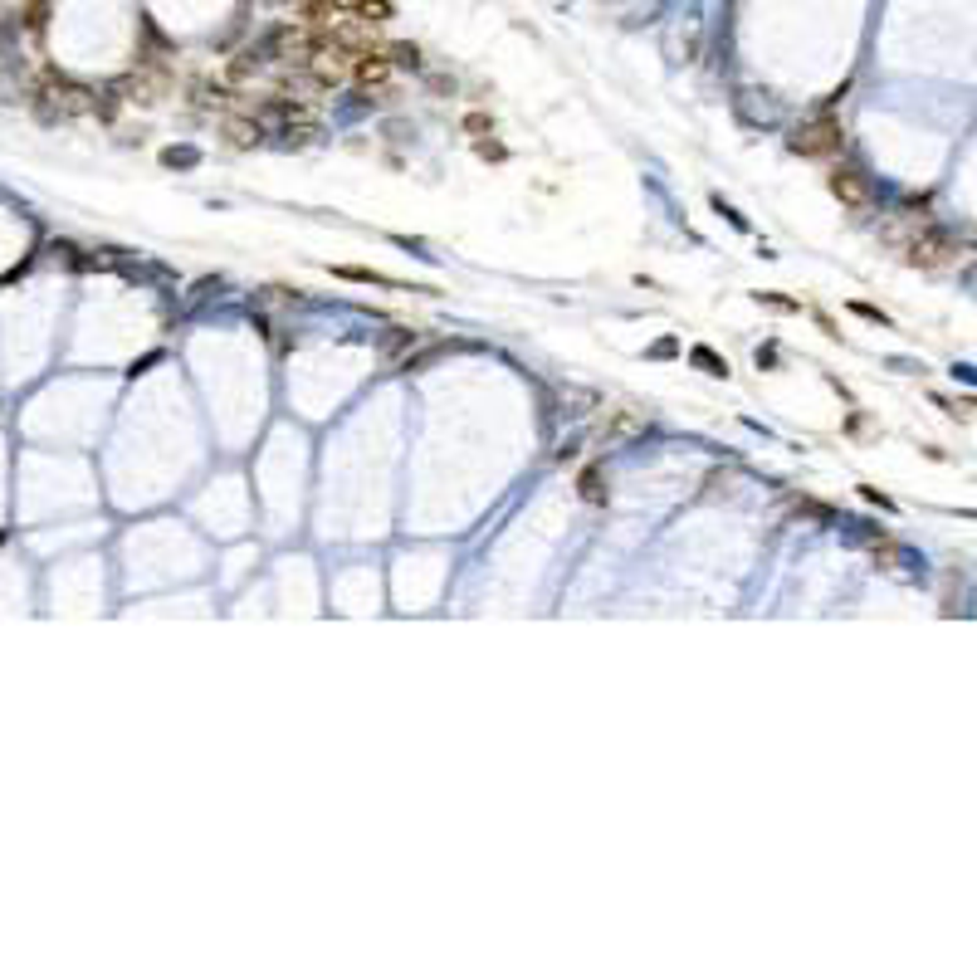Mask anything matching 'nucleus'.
Returning a JSON list of instances; mask_svg holds the SVG:
<instances>
[{
    "instance_id": "10",
    "label": "nucleus",
    "mask_w": 977,
    "mask_h": 977,
    "mask_svg": "<svg viewBox=\"0 0 977 977\" xmlns=\"http://www.w3.org/2000/svg\"><path fill=\"white\" fill-rule=\"evenodd\" d=\"M582 494L592 499V504H602V499H606V489H602V479H596V474H587V479H582Z\"/></svg>"
},
{
    "instance_id": "4",
    "label": "nucleus",
    "mask_w": 977,
    "mask_h": 977,
    "mask_svg": "<svg viewBox=\"0 0 977 977\" xmlns=\"http://www.w3.org/2000/svg\"><path fill=\"white\" fill-rule=\"evenodd\" d=\"M386 74H391V59H386L382 50H357L352 79L362 83V89H376V83H386Z\"/></svg>"
},
{
    "instance_id": "1",
    "label": "nucleus",
    "mask_w": 977,
    "mask_h": 977,
    "mask_svg": "<svg viewBox=\"0 0 977 977\" xmlns=\"http://www.w3.org/2000/svg\"><path fill=\"white\" fill-rule=\"evenodd\" d=\"M352 64H357V50L352 44H343V40H318L313 44V54L303 59V69L313 74V83L318 89H337V83H347L352 79Z\"/></svg>"
},
{
    "instance_id": "11",
    "label": "nucleus",
    "mask_w": 977,
    "mask_h": 977,
    "mask_svg": "<svg viewBox=\"0 0 977 977\" xmlns=\"http://www.w3.org/2000/svg\"><path fill=\"white\" fill-rule=\"evenodd\" d=\"M357 5L362 0H333V11H343V15H357Z\"/></svg>"
},
{
    "instance_id": "7",
    "label": "nucleus",
    "mask_w": 977,
    "mask_h": 977,
    "mask_svg": "<svg viewBox=\"0 0 977 977\" xmlns=\"http://www.w3.org/2000/svg\"><path fill=\"white\" fill-rule=\"evenodd\" d=\"M225 132H230L235 147H255L259 142V122H225Z\"/></svg>"
},
{
    "instance_id": "8",
    "label": "nucleus",
    "mask_w": 977,
    "mask_h": 977,
    "mask_svg": "<svg viewBox=\"0 0 977 977\" xmlns=\"http://www.w3.org/2000/svg\"><path fill=\"white\" fill-rule=\"evenodd\" d=\"M386 59L391 64H421V50H415V44H386Z\"/></svg>"
},
{
    "instance_id": "6",
    "label": "nucleus",
    "mask_w": 977,
    "mask_h": 977,
    "mask_svg": "<svg viewBox=\"0 0 977 977\" xmlns=\"http://www.w3.org/2000/svg\"><path fill=\"white\" fill-rule=\"evenodd\" d=\"M357 15H362L366 25H386V20H391V0H362Z\"/></svg>"
},
{
    "instance_id": "5",
    "label": "nucleus",
    "mask_w": 977,
    "mask_h": 977,
    "mask_svg": "<svg viewBox=\"0 0 977 977\" xmlns=\"http://www.w3.org/2000/svg\"><path fill=\"white\" fill-rule=\"evenodd\" d=\"M831 191H836L846 206H865V201H870V186H865L860 171H836V177H831Z\"/></svg>"
},
{
    "instance_id": "3",
    "label": "nucleus",
    "mask_w": 977,
    "mask_h": 977,
    "mask_svg": "<svg viewBox=\"0 0 977 977\" xmlns=\"http://www.w3.org/2000/svg\"><path fill=\"white\" fill-rule=\"evenodd\" d=\"M313 44H318V35H313L308 20H288V25H279V30L269 35V50H274V59H284V64H303L308 54H313Z\"/></svg>"
},
{
    "instance_id": "9",
    "label": "nucleus",
    "mask_w": 977,
    "mask_h": 977,
    "mask_svg": "<svg viewBox=\"0 0 977 977\" xmlns=\"http://www.w3.org/2000/svg\"><path fill=\"white\" fill-rule=\"evenodd\" d=\"M255 69H259V54H249V50L235 54V64H230V74H235V79H249Z\"/></svg>"
},
{
    "instance_id": "2",
    "label": "nucleus",
    "mask_w": 977,
    "mask_h": 977,
    "mask_svg": "<svg viewBox=\"0 0 977 977\" xmlns=\"http://www.w3.org/2000/svg\"><path fill=\"white\" fill-rule=\"evenodd\" d=\"M840 147H846V132H840L836 118H807L792 132V152L797 157H836Z\"/></svg>"
}]
</instances>
